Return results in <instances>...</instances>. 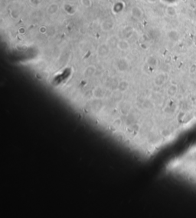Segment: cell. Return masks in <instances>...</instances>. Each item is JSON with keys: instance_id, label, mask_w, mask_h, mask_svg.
I'll return each mask as SVG.
<instances>
[{"instance_id": "cell-1", "label": "cell", "mask_w": 196, "mask_h": 218, "mask_svg": "<svg viewBox=\"0 0 196 218\" xmlns=\"http://www.w3.org/2000/svg\"><path fill=\"white\" fill-rule=\"evenodd\" d=\"M131 15H133V18L139 19L143 17V10L138 6H133L131 8Z\"/></svg>"}, {"instance_id": "cell-2", "label": "cell", "mask_w": 196, "mask_h": 218, "mask_svg": "<svg viewBox=\"0 0 196 218\" xmlns=\"http://www.w3.org/2000/svg\"><path fill=\"white\" fill-rule=\"evenodd\" d=\"M114 23L111 20H105L101 24V28L104 31H108L112 30L114 28Z\"/></svg>"}, {"instance_id": "cell-3", "label": "cell", "mask_w": 196, "mask_h": 218, "mask_svg": "<svg viewBox=\"0 0 196 218\" xmlns=\"http://www.w3.org/2000/svg\"><path fill=\"white\" fill-rule=\"evenodd\" d=\"M117 47L120 50L126 51V50L130 49V44H129L128 41L126 40H120L117 43Z\"/></svg>"}, {"instance_id": "cell-4", "label": "cell", "mask_w": 196, "mask_h": 218, "mask_svg": "<svg viewBox=\"0 0 196 218\" xmlns=\"http://www.w3.org/2000/svg\"><path fill=\"white\" fill-rule=\"evenodd\" d=\"M59 9V7H58V5L56 3H52L47 8V12L48 14L50 15H55V13H57V11Z\"/></svg>"}, {"instance_id": "cell-5", "label": "cell", "mask_w": 196, "mask_h": 218, "mask_svg": "<svg viewBox=\"0 0 196 218\" xmlns=\"http://www.w3.org/2000/svg\"><path fill=\"white\" fill-rule=\"evenodd\" d=\"M165 13L169 17H174L176 16L177 14V11L176 9V8L172 6H169L166 7L165 8Z\"/></svg>"}, {"instance_id": "cell-6", "label": "cell", "mask_w": 196, "mask_h": 218, "mask_svg": "<svg viewBox=\"0 0 196 218\" xmlns=\"http://www.w3.org/2000/svg\"><path fill=\"white\" fill-rule=\"evenodd\" d=\"M94 95L96 98H102L104 96V90L101 87H97L94 91Z\"/></svg>"}, {"instance_id": "cell-7", "label": "cell", "mask_w": 196, "mask_h": 218, "mask_svg": "<svg viewBox=\"0 0 196 218\" xmlns=\"http://www.w3.org/2000/svg\"><path fill=\"white\" fill-rule=\"evenodd\" d=\"M96 72V68L93 66H88L87 68L84 70V75L87 77H90L91 75H93Z\"/></svg>"}, {"instance_id": "cell-8", "label": "cell", "mask_w": 196, "mask_h": 218, "mask_svg": "<svg viewBox=\"0 0 196 218\" xmlns=\"http://www.w3.org/2000/svg\"><path fill=\"white\" fill-rule=\"evenodd\" d=\"M165 81V76L164 74H159L158 75L155 79V83L157 86H162Z\"/></svg>"}, {"instance_id": "cell-9", "label": "cell", "mask_w": 196, "mask_h": 218, "mask_svg": "<svg viewBox=\"0 0 196 218\" xmlns=\"http://www.w3.org/2000/svg\"><path fill=\"white\" fill-rule=\"evenodd\" d=\"M168 37H169V39H171L172 40H178L179 35H178V33L177 31L172 30L168 33Z\"/></svg>"}, {"instance_id": "cell-10", "label": "cell", "mask_w": 196, "mask_h": 218, "mask_svg": "<svg viewBox=\"0 0 196 218\" xmlns=\"http://www.w3.org/2000/svg\"><path fill=\"white\" fill-rule=\"evenodd\" d=\"M109 52V49H108L107 46L106 45H101L98 49V53L101 56H105Z\"/></svg>"}, {"instance_id": "cell-11", "label": "cell", "mask_w": 196, "mask_h": 218, "mask_svg": "<svg viewBox=\"0 0 196 218\" xmlns=\"http://www.w3.org/2000/svg\"><path fill=\"white\" fill-rule=\"evenodd\" d=\"M82 6L85 8H90L92 6V1L91 0H81Z\"/></svg>"}, {"instance_id": "cell-12", "label": "cell", "mask_w": 196, "mask_h": 218, "mask_svg": "<svg viewBox=\"0 0 196 218\" xmlns=\"http://www.w3.org/2000/svg\"><path fill=\"white\" fill-rule=\"evenodd\" d=\"M128 86H129V84H128V82H126V81H123V82H121L120 83V85H119V89L121 90V91H124V90H126L127 88H128Z\"/></svg>"}, {"instance_id": "cell-13", "label": "cell", "mask_w": 196, "mask_h": 218, "mask_svg": "<svg viewBox=\"0 0 196 218\" xmlns=\"http://www.w3.org/2000/svg\"><path fill=\"white\" fill-rule=\"evenodd\" d=\"M176 91H177V87H176V86H170V87L169 88V89H168V93H169V95H173L176 94Z\"/></svg>"}, {"instance_id": "cell-14", "label": "cell", "mask_w": 196, "mask_h": 218, "mask_svg": "<svg viewBox=\"0 0 196 218\" xmlns=\"http://www.w3.org/2000/svg\"><path fill=\"white\" fill-rule=\"evenodd\" d=\"M195 70H196V65L195 64H193V65H191V67H190V73H195Z\"/></svg>"}, {"instance_id": "cell-15", "label": "cell", "mask_w": 196, "mask_h": 218, "mask_svg": "<svg viewBox=\"0 0 196 218\" xmlns=\"http://www.w3.org/2000/svg\"><path fill=\"white\" fill-rule=\"evenodd\" d=\"M46 28L45 27H41V28H40V31L41 32V33H44V32H46Z\"/></svg>"}, {"instance_id": "cell-16", "label": "cell", "mask_w": 196, "mask_h": 218, "mask_svg": "<svg viewBox=\"0 0 196 218\" xmlns=\"http://www.w3.org/2000/svg\"><path fill=\"white\" fill-rule=\"evenodd\" d=\"M149 3H156L157 0H147Z\"/></svg>"}, {"instance_id": "cell-17", "label": "cell", "mask_w": 196, "mask_h": 218, "mask_svg": "<svg viewBox=\"0 0 196 218\" xmlns=\"http://www.w3.org/2000/svg\"><path fill=\"white\" fill-rule=\"evenodd\" d=\"M192 13H193L194 16H195V17H196V8H195L194 9L192 10Z\"/></svg>"}, {"instance_id": "cell-18", "label": "cell", "mask_w": 196, "mask_h": 218, "mask_svg": "<svg viewBox=\"0 0 196 218\" xmlns=\"http://www.w3.org/2000/svg\"><path fill=\"white\" fill-rule=\"evenodd\" d=\"M137 1H142V0H137Z\"/></svg>"}]
</instances>
